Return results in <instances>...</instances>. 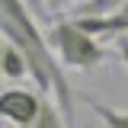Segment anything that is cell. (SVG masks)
<instances>
[{
	"instance_id": "13",
	"label": "cell",
	"mask_w": 128,
	"mask_h": 128,
	"mask_svg": "<svg viewBox=\"0 0 128 128\" xmlns=\"http://www.w3.org/2000/svg\"><path fill=\"white\" fill-rule=\"evenodd\" d=\"M74 3H83V0H74Z\"/></svg>"
},
{
	"instance_id": "10",
	"label": "cell",
	"mask_w": 128,
	"mask_h": 128,
	"mask_svg": "<svg viewBox=\"0 0 128 128\" xmlns=\"http://www.w3.org/2000/svg\"><path fill=\"white\" fill-rule=\"evenodd\" d=\"M32 6V13H45V0H26Z\"/></svg>"
},
{
	"instance_id": "8",
	"label": "cell",
	"mask_w": 128,
	"mask_h": 128,
	"mask_svg": "<svg viewBox=\"0 0 128 128\" xmlns=\"http://www.w3.org/2000/svg\"><path fill=\"white\" fill-rule=\"evenodd\" d=\"M115 48H118V58H122V64H125V70H128V35H118L115 38Z\"/></svg>"
},
{
	"instance_id": "1",
	"label": "cell",
	"mask_w": 128,
	"mask_h": 128,
	"mask_svg": "<svg viewBox=\"0 0 128 128\" xmlns=\"http://www.w3.org/2000/svg\"><path fill=\"white\" fill-rule=\"evenodd\" d=\"M0 32L22 48V54L29 58V74L35 86L42 93L54 96L70 128H77V102L70 93V83L64 77V64L48 42V32H42L38 22L32 19V6L26 0H0Z\"/></svg>"
},
{
	"instance_id": "12",
	"label": "cell",
	"mask_w": 128,
	"mask_h": 128,
	"mask_svg": "<svg viewBox=\"0 0 128 128\" xmlns=\"http://www.w3.org/2000/svg\"><path fill=\"white\" fill-rule=\"evenodd\" d=\"M10 128H32V125H10Z\"/></svg>"
},
{
	"instance_id": "11",
	"label": "cell",
	"mask_w": 128,
	"mask_h": 128,
	"mask_svg": "<svg viewBox=\"0 0 128 128\" xmlns=\"http://www.w3.org/2000/svg\"><path fill=\"white\" fill-rule=\"evenodd\" d=\"M0 61H3V32H0ZM0 77H3V64H0Z\"/></svg>"
},
{
	"instance_id": "4",
	"label": "cell",
	"mask_w": 128,
	"mask_h": 128,
	"mask_svg": "<svg viewBox=\"0 0 128 128\" xmlns=\"http://www.w3.org/2000/svg\"><path fill=\"white\" fill-rule=\"evenodd\" d=\"M3 77L6 80H22V77H32L29 74V58L22 54V48L10 42L6 35H3Z\"/></svg>"
},
{
	"instance_id": "6",
	"label": "cell",
	"mask_w": 128,
	"mask_h": 128,
	"mask_svg": "<svg viewBox=\"0 0 128 128\" xmlns=\"http://www.w3.org/2000/svg\"><path fill=\"white\" fill-rule=\"evenodd\" d=\"M128 0H83V3H74V16H106L122 10Z\"/></svg>"
},
{
	"instance_id": "9",
	"label": "cell",
	"mask_w": 128,
	"mask_h": 128,
	"mask_svg": "<svg viewBox=\"0 0 128 128\" xmlns=\"http://www.w3.org/2000/svg\"><path fill=\"white\" fill-rule=\"evenodd\" d=\"M64 6H67V0H45V10L51 16H64Z\"/></svg>"
},
{
	"instance_id": "5",
	"label": "cell",
	"mask_w": 128,
	"mask_h": 128,
	"mask_svg": "<svg viewBox=\"0 0 128 128\" xmlns=\"http://www.w3.org/2000/svg\"><path fill=\"white\" fill-rule=\"evenodd\" d=\"M32 128H70L64 109L58 106V99H54L51 93H45V99H42V112H38V118H35Z\"/></svg>"
},
{
	"instance_id": "2",
	"label": "cell",
	"mask_w": 128,
	"mask_h": 128,
	"mask_svg": "<svg viewBox=\"0 0 128 128\" xmlns=\"http://www.w3.org/2000/svg\"><path fill=\"white\" fill-rule=\"evenodd\" d=\"M48 42L54 48V54L61 58V64L70 70H96L106 61L102 42L90 35L74 16H58L54 26L48 29Z\"/></svg>"
},
{
	"instance_id": "3",
	"label": "cell",
	"mask_w": 128,
	"mask_h": 128,
	"mask_svg": "<svg viewBox=\"0 0 128 128\" xmlns=\"http://www.w3.org/2000/svg\"><path fill=\"white\" fill-rule=\"evenodd\" d=\"M42 99H45L42 90H22V86L3 90L0 93V118L10 125H35V118L42 112Z\"/></svg>"
},
{
	"instance_id": "7",
	"label": "cell",
	"mask_w": 128,
	"mask_h": 128,
	"mask_svg": "<svg viewBox=\"0 0 128 128\" xmlns=\"http://www.w3.org/2000/svg\"><path fill=\"white\" fill-rule=\"evenodd\" d=\"M90 109L99 115V122L106 128H128V112L115 109V106H106V102H96V99H90Z\"/></svg>"
}]
</instances>
